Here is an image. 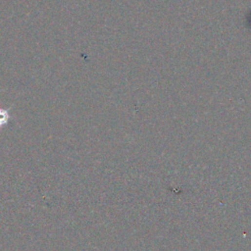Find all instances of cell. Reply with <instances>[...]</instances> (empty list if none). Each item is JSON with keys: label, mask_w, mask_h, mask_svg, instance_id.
Returning a JSON list of instances; mask_svg holds the SVG:
<instances>
[{"label": "cell", "mask_w": 251, "mask_h": 251, "mask_svg": "<svg viewBox=\"0 0 251 251\" xmlns=\"http://www.w3.org/2000/svg\"><path fill=\"white\" fill-rule=\"evenodd\" d=\"M11 119L9 109H3L0 108V129L5 127Z\"/></svg>", "instance_id": "1"}]
</instances>
